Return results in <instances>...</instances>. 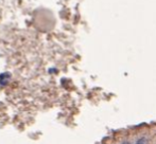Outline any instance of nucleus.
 <instances>
[{"label": "nucleus", "instance_id": "1", "mask_svg": "<svg viewBox=\"0 0 156 144\" xmlns=\"http://www.w3.org/2000/svg\"><path fill=\"white\" fill-rule=\"evenodd\" d=\"M10 74L9 73H2L0 74V84L1 85H6L8 84V81L10 80Z\"/></svg>", "mask_w": 156, "mask_h": 144}, {"label": "nucleus", "instance_id": "2", "mask_svg": "<svg viewBox=\"0 0 156 144\" xmlns=\"http://www.w3.org/2000/svg\"><path fill=\"white\" fill-rule=\"evenodd\" d=\"M136 144H144V139L142 138V139H139V140L136 142Z\"/></svg>", "mask_w": 156, "mask_h": 144}, {"label": "nucleus", "instance_id": "3", "mask_svg": "<svg viewBox=\"0 0 156 144\" xmlns=\"http://www.w3.org/2000/svg\"><path fill=\"white\" fill-rule=\"evenodd\" d=\"M122 144H131L129 142H124V143H122Z\"/></svg>", "mask_w": 156, "mask_h": 144}]
</instances>
